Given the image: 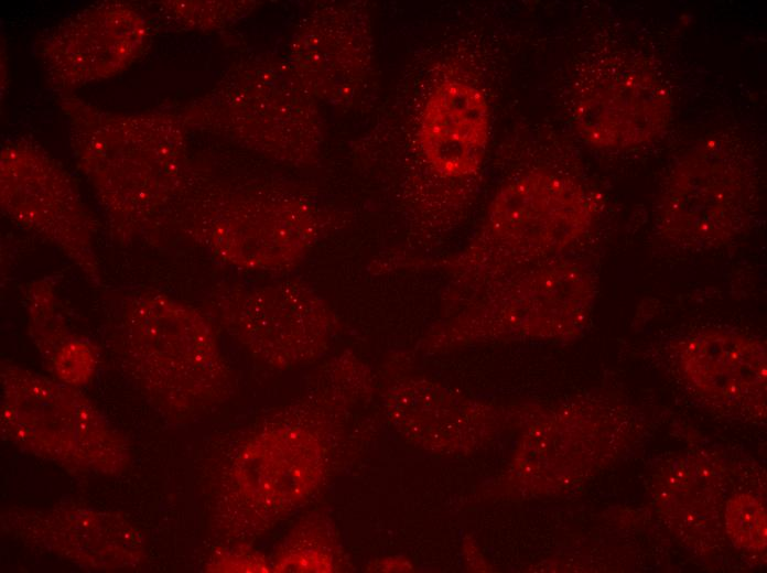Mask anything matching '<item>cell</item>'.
Returning a JSON list of instances; mask_svg holds the SVG:
<instances>
[{
  "mask_svg": "<svg viewBox=\"0 0 767 573\" xmlns=\"http://www.w3.org/2000/svg\"><path fill=\"white\" fill-rule=\"evenodd\" d=\"M71 147L119 242L154 234L184 182L183 118L100 110L60 93Z\"/></svg>",
  "mask_w": 767,
  "mask_h": 573,
  "instance_id": "1",
  "label": "cell"
},
{
  "mask_svg": "<svg viewBox=\"0 0 767 573\" xmlns=\"http://www.w3.org/2000/svg\"><path fill=\"white\" fill-rule=\"evenodd\" d=\"M114 339L128 378L166 413L203 410L230 392L229 368L209 317L164 292H131L121 303Z\"/></svg>",
  "mask_w": 767,
  "mask_h": 573,
  "instance_id": "2",
  "label": "cell"
},
{
  "mask_svg": "<svg viewBox=\"0 0 767 573\" xmlns=\"http://www.w3.org/2000/svg\"><path fill=\"white\" fill-rule=\"evenodd\" d=\"M172 208L185 236L219 261L242 270L291 268L318 235L315 212L306 201L266 187L210 183L190 190L182 185Z\"/></svg>",
  "mask_w": 767,
  "mask_h": 573,
  "instance_id": "3",
  "label": "cell"
},
{
  "mask_svg": "<svg viewBox=\"0 0 767 573\" xmlns=\"http://www.w3.org/2000/svg\"><path fill=\"white\" fill-rule=\"evenodd\" d=\"M597 205L575 181L530 172L505 185L473 244L449 263L460 282L483 284L557 255L591 228Z\"/></svg>",
  "mask_w": 767,
  "mask_h": 573,
  "instance_id": "4",
  "label": "cell"
},
{
  "mask_svg": "<svg viewBox=\"0 0 767 573\" xmlns=\"http://www.w3.org/2000/svg\"><path fill=\"white\" fill-rule=\"evenodd\" d=\"M314 100L289 65L258 60L233 68L183 119L271 158L301 164L318 153Z\"/></svg>",
  "mask_w": 767,
  "mask_h": 573,
  "instance_id": "5",
  "label": "cell"
},
{
  "mask_svg": "<svg viewBox=\"0 0 767 573\" xmlns=\"http://www.w3.org/2000/svg\"><path fill=\"white\" fill-rule=\"evenodd\" d=\"M1 389V430L11 442L71 469L114 473L126 464L122 440L73 387L4 363Z\"/></svg>",
  "mask_w": 767,
  "mask_h": 573,
  "instance_id": "6",
  "label": "cell"
},
{
  "mask_svg": "<svg viewBox=\"0 0 767 573\" xmlns=\"http://www.w3.org/2000/svg\"><path fill=\"white\" fill-rule=\"evenodd\" d=\"M744 144L711 137L685 153L666 181L658 225L665 238L685 248H711L746 224L754 176Z\"/></svg>",
  "mask_w": 767,
  "mask_h": 573,
  "instance_id": "7",
  "label": "cell"
},
{
  "mask_svg": "<svg viewBox=\"0 0 767 573\" xmlns=\"http://www.w3.org/2000/svg\"><path fill=\"white\" fill-rule=\"evenodd\" d=\"M204 309L251 356L276 368L316 359L327 348L334 323L324 299L294 280L220 286Z\"/></svg>",
  "mask_w": 767,
  "mask_h": 573,
  "instance_id": "8",
  "label": "cell"
},
{
  "mask_svg": "<svg viewBox=\"0 0 767 573\" xmlns=\"http://www.w3.org/2000/svg\"><path fill=\"white\" fill-rule=\"evenodd\" d=\"M0 204L14 224L64 252L96 286V223L72 176L30 139L7 142L0 156Z\"/></svg>",
  "mask_w": 767,
  "mask_h": 573,
  "instance_id": "9",
  "label": "cell"
},
{
  "mask_svg": "<svg viewBox=\"0 0 767 573\" xmlns=\"http://www.w3.org/2000/svg\"><path fill=\"white\" fill-rule=\"evenodd\" d=\"M672 98L647 58L609 52L592 61L575 84L573 121L582 139L603 149L655 141L669 126Z\"/></svg>",
  "mask_w": 767,
  "mask_h": 573,
  "instance_id": "10",
  "label": "cell"
},
{
  "mask_svg": "<svg viewBox=\"0 0 767 573\" xmlns=\"http://www.w3.org/2000/svg\"><path fill=\"white\" fill-rule=\"evenodd\" d=\"M323 472V450L310 432L281 428L261 433L230 467L227 508L245 517V526H263L307 498Z\"/></svg>",
  "mask_w": 767,
  "mask_h": 573,
  "instance_id": "11",
  "label": "cell"
},
{
  "mask_svg": "<svg viewBox=\"0 0 767 573\" xmlns=\"http://www.w3.org/2000/svg\"><path fill=\"white\" fill-rule=\"evenodd\" d=\"M149 25L132 4L107 1L90 6L51 30L39 53L58 93L111 77L147 48Z\"/></svg>",
  "mask_w": 767,
  "mask_h": 573,
  "instance_id": "12",
  "label": "cell"
},
{
  "mask_svg": "<svg viewBox=\"0 0 767 573\" xmlns=\"http://www.w3.org/2000/svg\"><path fill=\"white\" fill-rule=\"evenodd\" d=\"M593 301L588 274L572 263H550L511 275L477 301L469 315L532 334L571 332L586 320Z\"/></svg>",
  "mask_w": 767,
  "mask_h": 573,
  "instance_id": "13",
  "label": "cell"
},
{
  "mask_svg": "<svg viewBox=\"0 0 767 573\" xmlns=\"http://www.w3.org/2000/svg\"><path fill=\"white\" fill-rule=\"evenodd\" d=\"M21 539L94 570L125 569L143 558L141 533L119 515L88 508L11 510L2 516Z\"/></svg>",
  "mask_w": 767,
  "mask_h": 573,
  "instance_id": "14",
  "label": "cell"
},
{
  "mask_svg": "<svg viewBox=\"0 0 767 573\" xmlns=\"http://www.w3.org/2000/svg\"><path fill=\"white\" fill-rule=\"evenodd\" d=\"M358 22L345 9L326 7L295 32L289 67L314 99L341 102L353 93L367 51Z\"/></svg>",
  "mask_w": 767,
  "mask_h": 573,
  "instance_id": "15",
  "label": "cell"
},
{
  "mask_svg": "<svg viewBox=\"0 0 767 573\" xmlns=\"http://www.w3.org/2000/svg\"><path fill=\"white\" fill-rule=\"evenodd\" d=\"M489 137V107L476 87L457 80L439 85L429 96L419 128L425 161L439 174L476 173Z\"/></svg>",
  "mask_w": 767,
  "mask_h": 573,
  "instance_id": "16",
  "label": "cell"
},
{
  "mask_svg": "<svg viewBox=\"0 0 767 573\" xmlns=\"http://www.w3.org/2000/svg\"><path fill=\"white\" fill-rule=\"evenodd\" d=\"M683 372L702 397L737 410H761L766 398L765 346L744 335L703 332L681 356Z\"/></svg>",
  "mask_w": 767,
  "mask_h": 573,
  "instance_id": "17",
  "label": "cell"
},
{
  "mask_svg": "<svg viewBox=\"0 0 767 573\" xmlns=\"http://www.w3.org/2000/svg\"><path fill=\"white\" fill-rule=\"evenodd\" d=\"M56 279L44 277L29 282L23 289L29 332L47 366L69 335L58 310Z\"/></svg>",
  "mask_w": 767,
  "mask_h": 573,
  "instance_id": "18",
  "label": "cell"
},
{
  "mask_svg": "<svg viewBox=\"0 0 767 573\" xmlns=\"http://www.w3.org/2000/svg\"><path fill=\"white\" fill-rule=\"evenodd\" d=\"M160 13L174 24L191 29H213L238 20L249 12L247 1H161Z\"/></svg>",
  "mask_w": 767,
  "mask_h": 573,
  "instance_id": "19",
  "label": "cell"
},
{
  "mask_svg": "<svg viewBox=\"0 0 767 573\" xmlns=\"http://www.w3.org/2000/svg\"><path fill=\"white\" fill-rule=\"evenodd\" d=\"M726 530L738 548L763 550L766 547V510L761 501L750 495L731 498L725 512Z\"/></svg>",
  "mask_w": 767,
  "mask_h": 573,
  "instance_id": "20",
  "label": "cell"
},
{
  "mask_svg": "<svg viewBox=\"0 0 767 573\" xmlns=\"http://www.w3.org/2000/svg\"><path fill=\"white\" fill-rule=\"evenodd\" d=\"M48 367L63 383L82 386L95 371L96 355L88 343L73 336L55 353Z\"/></svg>",
  "mask_w": 767,
  "mask_h": 573,
  "instance_id": "21",
  "label": "cell"
},
{
  "mask_svg": "<svg viewBox=\"0 0 767 573\" xmlns=\"http://www.w3.org/2000/svg\"><path fill=\"white\" fill-rule=\"evenodd\" d=\"M332 567V556L318 538L310 542L301 538V541L289 542L288 548L279 554L274 571L278 572H327Z\"/></svg>",
  "mask_w": 767,
  "mask_h": 573,
  "instance_id": "22",
  "label": "cell"
},
{
  "mask_svg": "<svg viewBox=\"0 0 767 573\" xmlns=\"http://www.w3.org/2000/svg\"><path fill=\"white\" fill-rule=\"evenodd\" d=\"M209 571L219 572H236V571H248V572H267L268 565L263 558H257L252 554L245 552H234L229 551L216 560L209 565Z\"/></svg>",
  "mask_w": 767,
  "mask_h": 573,
  "instance_id": "23",
  "label": "cell"
}]
</instances>
